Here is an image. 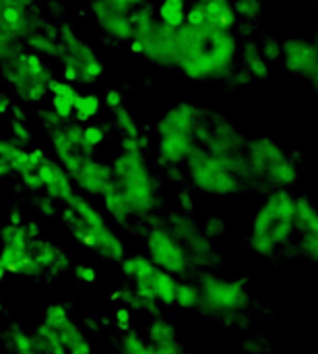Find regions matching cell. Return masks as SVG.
<instances>
[{
    "mask_svg": "<svg viewBox=\"0 0 318 354\" xmlns=\"http://www.w3.org/2000/svg\"><path fill=\"white\" fill-rule=\"evenodd\" d=\"M199 122V110L195 104L182 102L172 106L155 124L157 135H166V133H192L195 135V127Z\"/></svg>",
    "mask_w": 318,
    "mask_h": 354,
    "instance_id": "16",
    "label": "cell"
},
{
    "mask_svg": "<svg viewBox=\"0 0 318 354\" xmlns=\"http://www.w3.org/2000/svg\"><path fill=\"white\" fill-rule=\"evenodd\" d=\"M176 288H178V280L176 276L163 272V270H155V276H153V284H151V292H153V299L166 307L174 305V297H176Z\"/></svg>",
    "mask_w": 318,
    "mask_h": 354,
    "instance_id": "26",
    "label": "cell"
},
{
    "mask_svg": "<svg viewBox=\"0 0 318 354\" xmlns=\"http://www.w3.org/2000/svg\"><path fill=\"white\" fill-rule=\"evenodd\" d=\"M101 199H103V207H106L108 216H110L116 224H126V222L132 218L130 207L126 205V201L122 199V195H120L114 187H110V189L101 195Z\"/></svg>",
    "mask_w": 318,
    "mask_h": 354,
    "instance_id": "28",
    "label": "cell"
},
{
    "mask_svg": "<svg viewBox=\"0 0 318 354\" xmlns=\"http://www.w3.org/2000/svg\"><path fill=\"white\" fill-rule=\"evenodd\" d=\"M83 139L91 149H95L97 145H101L106 141V131L99 124H87V127H83Z\"/></svg>",
    "mask_w": 318,
    "mask_h": 354,
    "instance_id": "38",
    "label": "cell"
},
{
    "mask_svg": "<svg viewBox=\"0 0 318 354\" xmlns=\"http://www.w3.org/2000/svg\"><path fill=\"white\" fill-rule=\"evenodd\" d=\"M62 81H66V83H79L81 81V73H79V68L77 66H72V64H64L62 66Z\"/></svg>",
    "mask_w": 318,
    "mask_h": 354,
    "instance_id": "48",
    "label": "cell"
},
{
    "mask_svg": "<svg viewBox=\"0 0 318 354\" xmlns=\"http://www.w3.org/2000/svg\"><path fill=\"white\" fill-rule=\"evenodd\" d=\"M228 79H232V85H234V87H242V85H248V83L252 81L250 73H248V71H244V68L232 71V73L228 75Z\"/></svg>",
    "mask_w": 318,
    "mask_h": 354,
    "instance_id": "46",
    "label": "cell"
},
{
    "mask_svg": "<svg viewBox=\"0 0 318 354\" xmlns=\"http://www.w3.org/2000/svg\"><path fill=\"white\" fill-rule=\"evenodd\" d=\"M130 52L132 54H139V56H143V41L141 39H130Z\"/></svg>",
    "mask_w": 318,
    "mask_h": 354,
    "instance_id": "53",
    "label": "cell"
},
{
    "mask_svg": "<svg viewBox=\"0 0 318 354\" xmlns=\"http://www.w3.org/2000/svg\"><path fill=\"white\" fill-rule=\"evenodd\" d=\"M130 309L128 307H120L118 311H116V326L122 330V332H128L130 330Z\"/></svg>",
    "mask_w": 318,
    "mask_h": 354,
    "instance_id": "47",
    "label": "cell"
},
{
    "mask_svg": "<svg viewBox=\"0 0 318 354\" xmlns=\"http://www.w3.org/2000/svg\"><path fill=\"white\" fill-rule=\"evenodd\" d=\"M64 205L62 224L81 247L106 261L124 259V245L120 236L108 226L103 214L91 201L74 191Z\"/></svg>",
    "mask_w": 318,
    "mask_h": 354,
    "instance_id": "2",
    "label": "cell"
},
{
    "mask_svg": "<svg viewBox=\"0 0 318 354\" xmlns=\"http://www.w3.org/2000/svg\"><path fill=\"white\" fill-rule=\"evenodd\" d=\"M122 102H124V95H122V91H120V89H116V87H110V89L103 93V104H106L112 112H114L116 108L124 106Z\"/></svg>",
    "mask_w": 318,
    "mask_h": 354,
    "instance_id": "44",
    "label": "cell"
},
{
    "mask_svg": "<svg viewBox=\"0 0 318 354\" xmlns=\"http://www.w3.org/2000/svg\"><path fill=\"white\" fill-rule=\"evenodd\" d=\"M120 353L122 354H182L174 353V351H166L157 344H153L145 334L137 332V330H128L124 332L122 340H120Z\"/></svg>",
    "mask_w": 318,
    "mask_h": 354,
    "instance_id": "23",
    "label": "cell"
},
{
    "mask_svg": "<svg viewBox=\"0 0 318 354\" xmlns=\"http://www.w3.org/2000/svg\"><path fill=\"white\" fill-rule=\"evenodd\" d=\"M37 207H39V212L43 214V216H56V207H54V199H50L48 195L46 197H41V199H37Z\"/></svg>",
    "mask_w": 318,
    "mask_h": 354,
    "instance_id": "50",
    "label": "cell"
},
{
    "mask_svg": "<svg viewBox=\"0 0 318 354\" xmlns=\"http://www.w3.org/2000/svg\"><path fill=\"white\" fill-rule=\"evenodd\" d=\"M184 162L190 183L201 193L213 197H226L240 191V178L232 170H228L217 158H213L205 147L195 145V149L188 153Z\"/></svg>",
    "mask_w": 318,
    "mask_h": 354,
    "instance_id": "6",
    "label": "cell"
},
{
    "mask_svg": "<svg viewBox=\"0 0 318 354\" xmlns=\"http://www.w3.org/2000/svg\"><path fill=\"white\" fill-rule=\"evenodd\" d=\"M294 232L300 236H318V216L306 195L294 197Z\"/></svg>",
    "mask_w": 318,
    "mask_h": 354,
    "instance_id": "20",
    "label": "cell"
},
{
    "mask_svg": "<svg viewBox=\"0 0 318 354\" xmlns=\"http://www.w3.org/2000/svg\"><path fill=\"white\" fill-rule=\"evenodd\" d=\"M31 351L33 354H66L64 346L58 340V334L50 330L48 326L39 324L31 334Z\"/></svg>",
    "mask_w": 318,
    "mask_h": 354,
    "instance_id": "25",
    "label": "cell"
},
{
    "mask_svg": "<svg viewBox=\"0 0 318 354\" xmlns=\"http://www.w3.org/2000/svg\"><path fill=\"white\" fill-rule=\"evenodd\" d=\"M178 199H180V207H182L186 214H190V212H192V199H190V195H188L186 191H182Z\"/></svg>",
    "mask_w": 318,
    "mask_h": 354,
    "instance_id": "51",
    "label": "cell"
},
{
    "mask_svg": "<svg viewBox=\"0 0 318 354\" xmlns=\"http://www.w3.org/2000/svg\"><path fill=\"white\" fill-rule=\"evenodd\" d=\"M205 6V23L213 27H221L232 31L238 25V17L232 8V0H211L203 2Z\"/></svg>",
    "mask_w": 318,
    "mask_h": 354,
    "instance_id": "21",
    "label": "cell"
},
{
    "mask_svg": "<svg viewBox=\"0 0 318 354\" xmlns=\"http://www.w3.org/2000/svg\"><path fill=\"white\" fill-rule=\"evenodd\" d=\"M184 15H186V0H161L157 8V21H161L172 29H178L184 23Z\"/></svg>",
    "mask_w": 318,
    "mask_h": 354,
    "instance_id": "29",
    "label": "cell"
},
{
    "mask_svg": "<svg viewBox=\"0 0 318 354\" xmlns=\"http://www.w3.org/2000/svg\"><path fill=\"white\" fill-rule=\"evenodd\" d=\"M197 2H211V0H197Z\"/></svg>",
    "mask_w": 318,
    "mask_h": 354,
    "instance_id": "54",
    "label": "cell"
},
{
    "mask_svg": "<svg viewBox=\"0 0 318 354\" xmlns=\"http://www.w3.org/2000/svg\"><path fill=\"white\" fill-rule=\"evenodd\" d=\"M184 23L197 25V27L205 25V6H203V2H195V4L188 6V10L184 15Z\"/></svg>",
    "mask_w": 318,
    "mask_h": 354,
    "instance_id": "41",
    "label": "cell"
},
{
    "mask_svg": "<svg viewBox=\"0 0 318 354\" xmlns=\"http://www.w3.org/2000/svg\"><path fill=\"white\" fill-rule=\"evenodd\" d=\"M147 257L155 268L172 276H182L192 270L184 249L166 226L153 228L147 234Z\"/></svg>",
    "mask_w": 318,
    "mask_h": 354,
    "instance_id": "9",
    "label": "cell"
},
{
    "mask_svg": "<svg viewBox=\"0 0 318 354\" xmlns=\"http://www.w3.org/2000/svg\"><path fill=\"white\" fill-rule=\"evenodd\" d=\"M244 160L248 176L261 178L275 189H290L298 183L296 164L288 158L286 149L269 137L246 143Z\"/></svg>",
    "mask_w": 318,
    "mask_h": 354,
    "instance_id": "5",
    "label": "cell"
},
{
    "mask_svg": "<svg viewBox=\"0 0 318 354\" xmlns=\"http://www.w3.org/2000/svg\"><path fill=\"white\" fill-rule=\"evenodd\" d=\"M114 120H116V127L124 133V137H139V124L132 116L130 110H126L124 106L116 108L114 110Z\"/></svg>",
    "mask_w": 318,
    "mask_h": 354,
    "instance_id": "32",
    "label": "cell"
},
{
    "mask_svg": "<svg viewBox=\"0 0 318 354\" xmlns=\"http://www.w3.org/2000/svg\"><path fill=\"white\" fill-rule=\"evenodd\" d=\"M50 110L64 122L68 118H72V100L68 97H60V95H52L50 102Z\"/></svg>",
    "mask_w": 318,
    "mask_h": 354,
    "instance_id": "36",
    "label": "cell"
},
{
    "mask_svg": "<svg viewBox=\"0 0 318 354\" xmlns=\"http://www.w3.org/2000/svg\"><path fill=\"white\" fill-rule=\"evenodd\" d=\"M101 110V102L99 95L95 93H79L72 102V116L79 124H85L89 120H93Z\"/></svg>",
    "mask_w": 318,
    "mask_h": 354,
    "instance_id": "27",
    "label": "cell"
},
{
    "mask_svg": "<svg viewBox=\"0 0 318 354\" xmlns=\"http://www.w3.org/2000/svg\"><path fill=\"white\" fill-rule=\"evenodd\" d=\"M35 174L39 176L41 189L46 191V195H48L50 199H54V201L66 203L68 197L74 193V185H72L70 176L64 172V168H62L56 160L46 158V160L35 168Z\"/></svg>",
    "mask_w": 318,
    "mask_h": 354,
    "instance_id": "14",
    "label": "cell"
},
{
    "mask_svg": "<svg viewBox=\"0 0 318 354\" xmlns=\"http://www.w3.org/2000/svg\"><path fill=\"white\" fill-rule=\"evenodd\" d=\"M70 180L85 195L101 197L112 187V168L108 164L91 158L70 176Z\"/></svg>",
    "mask_w": 318,
    "mask_h": 354,
    "instance_id": "13",
    "label": "cell"
},
{
    "mask_svg": "<svg viewBox=\"0 0 318 354\" xmlns=\"http://www.w3.org/2000/svg\"><path fill=\"white\" fill-rule=\"evenodd\" d=\"M180 62L184 77L190 81H219L234 71L238 39L232 31L213 25L182 23L176 29Z\"/></svg>",
    "mask_w": 318,
    "mask_h": 354,
    "instance_id": "1",
    "label": "cell"
},
{
    "mask_svg": "<svg viewBox=\"0 0 318 354\" xmlns=\"http://www.w3.org/2000/svg\"><path fill=\"white\" fill-rule=\"evenodd\" d=\"M48 93H52V95H60V97H68V100H72L74 102V97L79 95V89L72 85V83H66V81H62V79H50L48 81Z\"/></svg>",
    "mask_w": 318,
    "mask_h": 354,
    "instance_id": "35",
    "label": "cell"
},
{
    "mask_svg": "<svg viewBox=\"0 0 318 354\" xmlns=\"http://www.w3.org/2000/svg\"><path fill=\"white\" fill-rule=\"evenodd\" d=\"M281 58L288 73L306 79L315 87L318 77V52L315 41L290 35L281 41Z\"/></svg>",
    "mask_w": 318,
    "mask_h": 354,
    "instance_id": "10",
    "label": "cell"
},
{
    "mask_svg": "<svg viewBox=\"0 0 318 354\" xmlns=\"http://www.w3.org/2000/svg\"><path fill=\"white\" fill-rule=\"evenodd\" d=\"M197 141L192 133H166L157 135V153L159 160L168 166L184 164L188 153L195 149Z\"/></svg>",
    "mask_w": 318,
    "mask_h": 354,
    "instance_id": "17",
    "label": "cell"
},
{
    "mask_svg": "<svg viewBox=\"0 0 318 354\" xmlns=\"http://www.w3.org/2000/svg\"><path fill=\"white\" fill-rule=\"evenodd\" d=\"M91 12L99 25V29L116 39V41H130L132 39V25H130V19L128 15H122V12H116L112 8H108L103 4V0H91Z\"/></svg>",
    "mask_w": 318,
    "mask_h": 354,
    "instance_id": "15",
    "label": "cell"
},
{
    "mask_svg": "<svg viewBox=\"0 0 318 354\" xmlns=\"http://www.w3.org/2000/svg\"><path fill=\"white\" fill-rule=\"evenodd\" d=\"M74 278L79 284H95L97 282V272L95 268L87 266V263H79L74 268Z\"/></svg>",
    "mask_w": 318,
    "mask_h": 354,
    "instance_id": "42",
    "label": "cell"
},
{
    "mask_svg": "<svg viewBox=\"0 0 318 354\" xmlns=\"http://www.w3.org/2000/svg\"><path fill=\"white\" fill-rule=\"evenodd\" d=\"M0 4H2V0H0Z\"/></svg>",
    "mask_w": 318,
    "mask_h": 354,
    "instance_id": "55",
    "label": "cell"
},
{
    "mask_svg": "<svg viewBox=\"0 0 318 354\" xmlns=\"http://www.w3.org/2000/svg\"><path fill=\"white\" fill-rule=\"evenodd\" d=\"M259 50L263 54V58L273 64V62H279L281 60V41L275 37V35H265L259 44Z\"/></svg>",
    "mask_w": 318,
    "mask_h": 354,
    "instance_id": "34",
    "label": "cell"
},
{
    "mask_svg": "<svg viewBox=\"0 0 318 354\" xmlns=\"http://www.w3.org/2000/svg\"><path fill=\"white\" fill-rule=\"evenodd\" d=\"M56 334H58V340L64 346L66 354H93L91 342L87 340V334L72 319H68Z\"/></svg>",
    "mask_w": 318,
    "mask_h": 354,
    "instance_id": "22",
    "label": "cell"
},
{
    "mask_svg": "<svg viewBox=\"0 0 318 354\" xmlns=\"http://www.w3.org/2000/svg\"><path fill=\"white\" fill-rule=\"evenodd\" d=\"M232 8L238 19L244 21H259L263 15V2L261 0H234Z\"/></svg>",
    "mask_w": 318,
    "mask_h": 354,
    "instance_id": "31",
    "label": "cell"
},
{
    "mask_svg": "<svg viewBox=\"0 0 318 354\" xmlns=\"http://www.w3.org/2000/svg\"><path fill=\"white\" fill-rule=\"evenodd\" d=\"M8 110H10V97L4 95V93H0V116L6 114Z\"/></svg>",
    "mask_w": 318,
    "mask_h": 354,
    "instance_id": "52",
    "label": "cell"
},
{
    "mask_svg": "<svg viewBox=\"0 0 318 354\" xmlns=\"http://www.w3.org/2000/svg\"><path fill=\"white\" fill-rule=\"evenodd\" d=\"M197 286L201 292V309L209 313H238L250 305V295L242 282L205 272L199 276Z\"/></svg>",
    "mask_w": 318,
    "mask_h": 354,
    "instance_id": "7",
    "label": "cell"
},
{
    "mask_svg": "<svg viewBox=\"0 0 318 354\" xmlns=\"http://www.w3.org/2000/svg\"><path fill=\"white\" fill-rule=\"evenodd\" d=\"M168 230L176 236L180 247L184 249L190 268H211L217 263V255L213 251L211 241L203 234V230L188 218V214L170 216Z\"/></svg>",
    "mask_w": 318,
    "mask_h": 354,
    "instance_id": "8",
    "label": "cell"
},
{
    "mask_svg": "<svg viewBox=\"0 0 318 354\" xmlns=\"http://www.w3.org/2000/svg\"><path fill=\"white\" fill-rule=\"evenodd\" d=\"M223 232H226V222H223V218H219V216L209 218V220H207V224H205V228H203V234H205L209 241L219 239Z\"/></svg>",
    "mask_w": 318,
    "mask_h": 354,
    "instance_id": "40",
    "label": "cell"
},
{
    "mask_svg": "<svg viewBox=\"0 0 318 354\" xmlns=\"http://www.w3.org/2000/svg\"><path fill=\"white\" fill-rule=\"evenodd\" d=\"M300 249H302V255L308 257V261H317L318 236H300Z\"/></svg>",
    "mask_w": 318,
    "mask_h": 354,
    "instance_id": "43",
    "label": "cell"
},
{
    "mask_svg": "<svg viewBox=\"0 0 318 354\" xmlns=\"http://www.w3.org/2000/svg\"><path fill=\"white\" fill-rule=\"evenodd\" d=\"M174 305H178L180 309H199L201 307L199 286L192 284V282H178L176 297H174Z\"/></svg>",
    "mask_w": 318,
    "mask_h": 354,
    "instance_id": "30",
    "label": "cell"
},
{
    "mask_svg": "<svg viewBox=\"0 0 318 354\" xmlns=\"http://www.w3.org/2000/svg\"><path fill=\"white\" fill-rule=\"evenodd\" d=\"M294 197L288 189L271 191L250 220V249L271 257L294 234Z\"/></svg>",
    "mask_w": 318,
    "mask_h": 354,
    "instance_id": "3",
    "label": "cell"
},
{
    "mask_svg": "<svg viewBox=\"0 0 318 354\" xmlns=\"http://www.w3.org/2000/svg\"><path fill=\"white\" fill-rule=\"evenodd\" d=\"M37 56H46V58H62L64 56V46L60 41H56V37H52L46 31H31L25 39H23Z\"/></svg>",
    "mask_w": 318,
    "mask_h": 354,
    "instance_id": "24",
    "label": "cell"
},
{
    "mask_svg": "<svg viewBox=\"0 0 318 354\" xmlns=\"http://www.w3.org/2000/svg\"><path fill=\"white\" fill-rule=\"evenodd\" d=\"M39 120H41V127L50 133L52 129H56V127H60L62 124V120L52 112V110H41L39 112Z\"/></svg>",
    "mask_w": 318,
    "mask_h": 354,
    "instance_id": "45",
    "label": "cell"
},
{
    "mask_svg": "<svg viewBox=\"0 0 318 354\" xmlns=\"http://www.w3.org/2000/svg\"><path fill=\"white\" fill-rule=\"evenodd\" d=\"M143 56L155 66H178L180 46L176 41V29L155 19L151 33L143 39Z\"/></svg>",
    "mask_w": 318,
    "mask_h": 354,
    "instance_id": "11",
    "label": "cell"
},
{
    "mask_svg": "<svg viewBox=\"0 0 318 354\" xmlns=\"http://www.w3.org/2000/svg\"><path fill=\"white\" fill-rule=\"evenodd\" d=\"M238 56H240L242 68L248 71L252 79L267 81L271 77V64L263 58V54L259 50V41L246 39L242 44V48H238Z\"/></svg>",
    "mask_w": 318,
    "mask_h": 354,
    "instance_id": "19",
    "label": "cell"
},
{
    "mask_svg": "<svg viewBox=\"0 0 318 354\" xmlns=\"http://www.w3.org/2000/svg\"><path fill=\"white\" fill-rule=\"evenodd\" d=\"M10 135H12V143H14L17 147H25V145H29L31 139H33L29 127L23 124L21 120H12V122H10Z\"/></svg>",
    "mask_w": 318,
    "mask_h": 354,
    "instance_id": "37",
    "label": "cell"
},
{
    "mask_svg": "<svg viewBox=\"0 0 318 354\" xmlns=\"http://www.w3.org/2000/svg\"><path fill=\"white\" fill-rule=\"evenodd\" d=\"M68 319H70V317H68V313H66V309H64L62 305H48L46 311H43V322H41V324L48 326L50 330L58 332Z\"/></svg>",
    "mask_w": 318,
    "mask_h": 354,
    "instance_id": "33",
    "label": "cell"
},
{
    "mask_svg": "<svg viewBox=\"0 0 318 354\" xmlns=\"http://www.w3.org/2000/svg\"><path fill=\"white\" fill-rule=\"evenodd\" d=\"M103 4L116 12H122V15H130L135 8L147 4V0H103Z\"/></svg>",
    "mask_w": 318,
    "mask_h": 354,
    "instance_id": "39",
    "label": "cell"
},
{
    "mask_svg": "<svg viewBox=\"0 0 318 354\" xmlns=\"http://www.w3.org/2000/svg\"><path fill=\"white\" fill-rule=\"evenodd\" d=\"M112 187L130 207L132 218L145 216L155 207V178L143 153L120 151L112 162Z\"/></svg>",
    "mask_w": 318,
    "mask_h": 354,
    "instance_id": "4",
    "label": "cell"
},
{
    "mask_svg": "<svg viewBox=\"0 0 318 354\" xmlns=\"http://www.w3.org/2000/svg\"><path fill=\"white\" fill-rule=\"evenodd\" d=\"M21 180L25 185V189L29 191H41V180L35 172H27V174H21Z\"/></svg>",
    "mask_w": 318,
    "mask_h": 354,
    "instance_id": "49",
    "label": "cell"
},
{
    "mask_svg": "<svg viewBox=\"0 0 318 354\" xmlns=\"http://www.w3.org/2000/svg\"><path fill=\"white\" fill-rule=\"evenodd\" d=\"M27 255L37 263V268L41 272L46 270H60L62 266H66V259H64V253L50 241H43V239H31L29 245H27Z\"/></svg>",
    "mask_w": 318,
    "mask_h": 354,
    "instance_id": "18",
    "label": "cell"
},
{
    "mask_svg": "<svg viewBox=\"0 0 318 354\" xmlns=\"http://www.w3.org/2000/svg\"><path fill=\"white\" fill-rule=\"evenodd\" d=\"M29 234L23 224L19 222H8L0 228V282L8 276L17 274V268L21 261L27 257V245H29Z\"/></svg>",
    "mask_w": 318,
    "mask_h": 354,
    "instance_id": "12",
    "label": "cell"
}]
</instances>
